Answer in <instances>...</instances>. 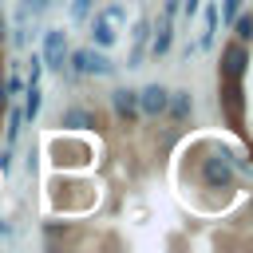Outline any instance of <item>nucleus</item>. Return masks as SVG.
I'll return each mask as SVG.
<instances>
[{
	"instance_id": "9",
	"label": "nucleus",
	"mask_w": 253,
	"mask_h": 253,
	"mask_svg": "<svg viewBox=\"0 0 253 253\" xmlns=\"http://www.w3.org/2000/svg\"><path fill=\"white\" fill-rule=\"evenodd\" d=\"M91 40H95V47H111V43H115V20L95 16V24H91Z\"/></svg>"
},
{
	"instance_id": "4",
	"label": "nucleus",
	"mask_w": 253,
	"mask_h": 253,
	"mask_svg": "<svg viewBox=\"0 0 253 253\" xmlns=\"http://www.w3.org/2000/svg\"><path fill=\"white\" fill-rule=\"evenodd\" d=\"M221 107H225V119H229V126H241V115H245L241 79H221Z\"/></svg>"
},
{
	"instance_id": "16",
	"label": "nucleus",
	"mask_w": 253,
	"mask_h": 253,
	"mask_svg": "<svg viewBox=\"0 0 253 253\" xmlns=\"http://www.w3.org/2000/svg\"><path fill=\"white\" fill-rule=\"evenodd\" d=\"M241 4H245V0H221V20H225V24H233V20H237V12H241Z\"/></svg>"
},
{
	"instance_id": "17",
	"label": "nucleus",
	"mask_w": 253,
	"mask_h": 253,
	"mask_svg": "<svg viewBox=\"0 0 253 253\" xmlns=\"http://www.w3.org/2000/svg\"><path fill=\"white\" fill-rule=\"evenodd\" d=\"M91 4H95V0H71V20H87Z\"/></svg>"
},
{
	"instance_id": "5",
	"label": "nucleus",
	"mask_w": 253,
	"mask_h": 253,
	"mask_svg": "<svg viewBox=\"0 0 253 253\" xmlns=\"http://www.w3.org/2000/svg\"><path fill=\"white\" fill-rule=\"evenodd\" d=\"M229 170H233V158H229V154H213V158L202 162V178H206V186H213V190H225V186H229Z\"/></svg>"
},
{
	"instance_id": "12",
	"label": "nucleus",
	"mask_w": 253,
	"mask_h": 253,
	"mask_svg": "<svg viewBox=\"0 0 253 253\" xmlns=\"http://www.w3.org/2000/svg\"><path fill=\"white\" fill-rule=\"evenodd\" d=\"M40 107H43V91H40V83H28L24 87V119H36Z\"/></svg>"
},
{
	"instance_id": "7",
	"label": "nucleus",
	"mask_w": 253,
	"mask_h": 253,
	"mask_svg": "<svg viewBox=\"0 0 253 253\" xmlns=\"http://www.w3.org/2000/svg\"><path fill=\"white\" fill-rule=\"evenodd\" d=\"M111 107H115V115L119 119H134L138 115V91H126V87H119V91H111Z\"/></svg>"
},
{
	"instance_id": "13",
	"label": "nucleus",
	"mask_w": 253,
	"mask_h": 253,
	"mask_svg": "<svg viewBox=\"0 0 253 253\" xmlns=\"http://www.w3.org/2000/svg\"><path fill=\"white\" fill-rule=\"evenodd\" d=\"M20 126H24V111H8V130H4V142L8 146L20 138Z\"/></svg>"
},
{
	"instance_id": "3",
	"label": "nucleus",
	"mask_w": 253,
	"mask_h": 253,
	"mask_svg": "<svg viewBox=\"0 0 253 253\" xmlns=\"http://www.w3.org/2000/svg\"><path fill=\"white\" fill-rule=\"evenodd\" d=\"M245 63H249V51H245L241 40H233V43L221 47V79H241L245 75Z\"/></svg>"
},
{
	"instance_id": "19",
	"label": "nucleus",
	"mask_w": 253,
	"mask_h": 253,
	"mask_svg": "<svg viewBox=\"0 0 253 253\" xmlns=\"http://www.w3.org/2000/svg\"><path fill=\"white\" fill-rule=\"evenodd\" d=\"M24 87H28V83H24L20 75H12V79L4 83V91H8V95H24Z\"/></svg>"
},
{
	"instance_id": "23",
	"label": "nucleus",
	"mask_w": 253,
	"mask_h": 253,
	"mask_svg": "<svg viewBox=\"0 0 253 253\" xmlns=\"http://www.w3.org/2000/svg\"><path fill=\"white\" fill-rule=\"evenodd\" d=\"M8 107V91H4V79H0V111Z\"/></svg>"
},
{
	"instance_id": "18",
	"label": "nucleus",
	"mask_w": 253,
	"mask_h": 253,
	"mask_svg": "<svg viewBox=\"0 0 253 253\" xmlns=\"http://www.w3.org/2000/svg\"><path fill=\"white\" fill-rule=\"evenodd\" d=\"M40 71H43V59L32 55V63H28V83H40Z\"/></svg>"
},
{
	"instance_id": "14",
	"label": "nucleus",
	"mask_w": 253,
	"mask_h": 253,
	"mask_svg": "<svg viewBox=\"0 0 253 253\" xmlns=\"http://www.w3.org/2000/svg\"><path fill=\"white\" fill-rule=\"evenodd\" d=\"M233 28H237V40H241V43H249V40H253V16H249V12H237Z\"/></svg>"
},
{
	"instance_id": "15",
	"label": "nucleus",
	"mask_w": 253,
	"mask_h": 253,
	"mask_svg": "<svg viewBox=\"0 0 253 253\" xmlns=\"http://www.w3.org/2000/svg\"><path fill=\"white\" fill-rule=\"evenodd\" d=\"M213 32H217V8H206V36H202V47L213 43Z\"/></svg>"
},
{
	"instance_id": "10",
	"label": "nucleus",
	"mask_w": 253,
	"mask_h": 253,
	"mask_svg": "<svg viewBox=\"0 0 253 253\" xmlns=\"http://www.w3.org/2000/svg\"><path fill=\"white\" fill-rule=\"evenodd\" d=\"M166 111L182 123V119H190V111H194V99H190V91H170V99H166Z\"/></svg>"
},
{
	"instance_id": "6",
	"label": "nucleus",
	"mask_w": 253,
	"mask_h": 253,
	"mask_svg": "<svg viewBox=\"0 0 253 253\" xmlns=\"http://www.w3.org/2000/svg\"><path fill=\"white\" fill-rule=\"evenodd\" d=\"M166 99H170V91L158 87V83H150V87L138 91V111H142V115H162V111H166Z\"/></svg>"
},
{
	"instance_id": "11",
	"label": "nucleus",
	"mask_w": 253,
	"mask_h": 253,
	"mask_svg": "<svg viewBox=\"0 0 253 253\" xmlns=\"http://www.w3.org/2000/svg\"><path fill=\"white\" fill-rule=\"evenodd\" d=\"M170 40H174L170 16H162V24H158V32H154V40H150V55H166V51H170Z\"/></svg>"
},
{
	"instance_id": "24",
	"label": "nucleus",
	"mask_w": 253,
	"mask_h": 253,
	"mask_svg": "<svg viewBox=\"0 0 253 253\" xmlns=\"http://www.w3.org/2000/svg\"><path fill=\"white\" fill-rule=\"evenodd\" d=\"M0 237H8V225H4V221H0Z\"/></svg>"
},
{
	"instance_id": "8",
	"label": "nucleus",
	"mask_w": 253,
	"mask_h": 253,
	"mask_svg": "<svg viewBox=\"0 0 253 253\" xmlns=\"http://www.w3.org/2000/svg\"><path fill=\"white\" fill-rule=\"evenodd\" d=\"M59 126H67V130H87V126H99V123H95L91 111H83V107H67V111L59 115Z\"/></svg>"
},
{
	"instance_id": "1",
	"label": "nucleus",
	"mask_w": 253,
	"mask_h": 253,
	"mask_svg": "<svg viewBox=\"0 0 253 253\" xmlns=\"http://www.w3.org/2000/svg\"><path fill=\"white\" fill-rule=\"evenodd\" d=\"M71 67H75L79 75H111V71H115V63L103 55V47H99V51H95V47L71 51Z\"/></svg>"
},
{
	"instance_id": "2",
	"label": "nucleus",
	"mask_w": 253,
	"mask_h": 253,
	"mask_svg": "<svg viewBox=\"0 0 253 253\" xmlns=\"http://www.w3.org/2000/svg\"><path fill=\"white\" fill-rule=\"evenodd\" d=\"M43 67H51V71H63V59H67V32L63 28H47V36H43Z\"/></svg>"
},
{
	"instance_id": "21",
	"label": "nucleus",
	"mask_w": 253,
	"mask_h": 253,
	"mask_svg": "<svg viewBox=\"0 0 253 253\" xmlns=\"http://www.w3.org/2000/svg\"><path fill=\"white\" fill-rule=\"evenodd\" d=\"M28 4H32V12H43V8L51 4V0H28Z\"/></svg>"
},
{
	"instance_id": "22",
	"label": "nucleus",
	"mask_w": 253,
	"mask_h": 253,
	"mask_svg": "<svg viewBox=\"0 0 253 253\" xmlns=\"http://www.w3.org/2000/svg\"><path fill=\"white\" fill-rule=\"evenodd\" d=\"M198 4H202V0H186V16H194V12H198Z\"/></svg>"
},
{
	"instance_id": "20",
	"label": "nucleus",
	"mask_w": 253,
	"mask_h": 253,
	"mask_svg": "<svg viewBox=\"0 0 253 253\" xmlns=\"http://www.w3.org/2000/svg\"><path fill=\"white\" fill-rule=\"evenodd\" d=\"M8 166H12V150L4 146V150H0V174H8Z\"/></svg>"
}]
</instances>
